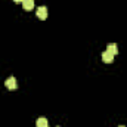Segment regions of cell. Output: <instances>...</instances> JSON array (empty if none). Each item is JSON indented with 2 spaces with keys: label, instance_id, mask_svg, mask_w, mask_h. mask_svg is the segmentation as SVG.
I'll return each instance as SVG.
<instances>
[{
  "label": "cell",
  "instance_id": "obj_3",
  "mask_svg": "<svg viewBox=\"0 0 127 127\" xmlns=\"http://www.w3.org/2000/svg\"><path fill=\"white\" fill-rule=\"evenodd\" d=\"M102 61H103L105 64H112V61H114V55H112L111 52L105 50V52L102 53Z\"/></svg>",
  "mask_w": 127,
  "mask_h": 127
},
{
  "label": "cell",
  "instance_id": "obj_1",
  "mask_svg": "<svg viewBox=\"0 0 127 127\" xmlns=\"http://www.w3.org/2000/svg\"><path fill=\"white\" fill-rule=\"evenodd\" d=\"M4 86H6L9 90H16V89H18V83H16V78L10 75V77H9L6 81H4Z\"/></svg>",
  "mask_w": 127,
  "mask_h": 127
},
{
  "label": "cell",
  "instance_id": "obj_4",
  "mask_svg": "<svg viewBox=\"0 0 127 127\" xmlns=\"http://www.w3.org/2000/svg\"><path fill=\"white\" fill-rule=\"evenodd\" d=\"M106 50H108V52H111L114 56H115V55H118V46H117L115 43H109V44L106 46Z\"/></svg>",
  "mask_w": 127,
  "mask_h": 127
},
{
  "label": "cell",
  "instance_id": "obj_6",
  "mask_svg": "<svg viewBox=\"0 0 127 127\" xmlns=\"http://www.w3.org/2000/svg\"><path fill=\"white\" fill-rule=\"evenodd\" d=\"M22 7L25 10H31L34 7V0H22Z\"/></svg>",
  "mask_w": 127,
  "mask_h": 127
},
{
  "label": "cell",
  "instance_id": "obj_5",
  "mask_svg": "<svg viewBox=\"0 0 127 127\" xmlns=\"http://www.w3.org/2000/svg\"><path fill=\"white\" fill-rule=\"evenodd\" d=\"M35 127H49V123H47V120L44 117H40L35 121Z\"/></svg>",
  "mask_w": 127,
  "mask_h": 127
},
{
  "label": "cell",
  "instance_id": "obj_8",
  "mask_svg": "<svg viewBox=\"0 0 127 127\" xmlns=\"http://www.w3.org/2000/svg\"><path fill=\"white\" fill-rule=\"evenodd\" d=\"M118 127H126V126H118Z\"/></svg>",
  "mask_w": 127,
  "mask_h": 127
},
{
  "label": "cell",
  "instance_id": "obj_2",
  "mask_svg": "<svg viewBox=\"0 0 127 127\" xmlns=\"http://www.w3.org/2000/svg\"><path fill=\"white\" fill-rule=\"evenodd\" d=\"M37 18L41 19V21H44V19L47 18V7H46V6H40V7L37 9Z\"/></svg>",
  "mask_w": 127,
  "mask_h": 127
},
{
  "label": "cell",
  "instance_id": "obj_7",
  "mask_svg": "<svg viewBox=\"0 0 127 127\" xmlns=\"http://www.w3.org/2000/svg\"><path fill=\"white\" fill-rule=\"evenodd\" d=\"M13 1H15V3H19V1H22V0H13Z\"/></svg>",
  "mask_w": 127,
  "mask_h": 127
}]
</instances>
